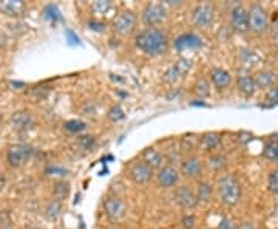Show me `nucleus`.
Returning <instances> with one entry per match:
<instances>
[{
    "label": "nucleus",
    "mask_w": 278,
    "mask_h": 229,
    "mask_svg": "<svg viewBox=\"0 0 278 229\" xmlns=\"http://www.w3.org/2000/svg\"><path fill=\"white\" fill-rule=\"evenodd\" d=\"M136 47L147 56H161L167 51V34L159 28H145L135 37Z\"/></svg>",
    "instance_id": "1"
},
{
    "label": "nucleus",
    "mask_w": 278,
    "mask_h": 229,
    "mask_svg": "<svg viewBox=\"0 0 278 229\" xmlns=\"http://www.w3.org/2000/svg\"><path fill=\"white\" fill-rule=\"evenodd\" d=\"M217 192L221 203L232 207L235 204H238L241 198V186L232 174H226V175H221L217 181Z\"/></svg>",
    "instance_id": "2"
},
{
    "label": "nucleus",
    "mask_w": 278,
    "mask_h": 229,
    "mask_svg": "<svg viewBox=\"0 0 278 229\" xmlns=\"http://www.w3.org/2000/svg\"><path fill=\"white\" fill-rule=\"evenodd\" d=\"M247 13H249V30L253 31L255 34L266 33L267 28H269V20H267L266 10L258 4H253V5H250Z\"/></svg>",
    "instance_id": "3"
},
{
    "label": "nucleus",
    "mask_w": 278,
    "mask_h": 229,
    "mask_svg": "<svg viewBox=\"0 0 278 229\" xmlns=\"http://www.w3.org/2000/svg\"><path fill=\"white\" fill-rule=\"evenodd\" d=\"M167 17V10L164 4H148L142 10V22L147 25V28H156V25L162 24Z\"/></svg>",
    "instance_id": "4"
},
{
    "label": "nucleus",
    "mask_w": 278,
    "mask_h": 229,
    "mask_svg": "<svg viewBox=\"0 0 278 229\" xmlns=\"http://www.w3.org/2000/svg\"><path fill=\"white\" fill-rule=\"evenodd\" d=\"M215 20V10L209 4H200L190 13V22L197 28H207Z\"/></svg>",
    "instance_id": "5"
},
{
    "label": "nucleus",
    "mask_w": 278,
    "mask_h": 229,
    "mask_svg": "<svg viewBox=\"0 0 278 229\" xmlns=\"http://www.w3.org/2000/svg\"><path fill=\"white\" fill-rule=\"evenodd\" d=\"M138 17L132 11H122L113 19V31L119 36H128L132 34L136 28Z\"/></svg>",
    "instance_id": "6"
},
{
    "label": "nucleus",
    "mask_w": 278,
    "mask_h": 229,
    "mask_svg": "<svg viewBox=\"0 0 278 229\" xmlns=\"http://www.w3.org/2000/svg\"><path fill=\"white\" fill-rule=\"evenodd\" d=\"M104 212L110 221H121L127 214V206L119 197H109L104 201Z\"/></svg>",
    "instance_id": "7"
},
{
    "label": "nucleus",
    "mask_w": 278,
    "mask_h": 229,
    "mask_svg": "<svg viewBox=\"0 0 278 229\" xmlns=\"http://www.w3.org/2000/svg\"><path fill=\"white\" fill-rule=\"evenodd\" d=\"M33 155V147L28 144H16V145H11L8 149V154H7V160L11 166L17 168V166H22L25 164Z\"/></svg>",
    "instance_id": "8"
},
{
    "label": "nucleus",
    "mask_w": 278,
    "mask_h": 229,
    "mask_svg": "<svg viewBox=\"0 0 278 229\" xmlns=\"http://www.w3.org/2000/svg\"><path fill=\"white\" fill-rule=\"evenodd\" d=\"M128 177L136 184H147L153 177V169L142 161H136L128 168Z\"/></svg>",
    "instance_id": "9"
},
{
    "label": "nucleus",
    "mask_w": 278,
    "mask_h": 229,
    "mask_svg": "<svg viewBox=\"0 0 278 229\" xmlns=\"http://www.w3.org/2000/svg\"><path fill=\"white\" fill-rule=\"evenodd\" d=\"M230 27L237 33L249 31V13L244 7L237 5L230 11Z\"/></svg>",
    "instance_id": "10"
},
{
    "label": "nucleus",
    "mask_w": 278,
    "mask_h": 229,
    "mask_svg": "<svg viewBox=\"0 0 278 229\" xmlns=\"http://www.w3.org/2000/svg\"><path fill=\"white\" fill-rule=\"evenodd\" d=\"M175 48L179 53L195 51V50L203 48V40L200 36H197L194 33H186V34H181L179 37L175 39Z\"/></svg>",
    "instance_id": "11"
},
{
    "label": "nucleus",
    "mask_w": 278,
    "mask_h": 229,
    "mask_svg": "<svg viewBox=\"0 0 278 229\" xmlns=\"http://www.w3.org/2000/svg\"><path fill=\"white\" fill-rule=\"evenodd\" d=\"M175 200L176 203L182 207V209L189 211V209H195L198 206V200L195 192L187 186H179L176 192H175Z\"/></svg>",
    "instance_id": "12"
},
{
    "label": "nucleus",
    "mask_w": 278,
    "mask_h": 229,
    "mask_svg": "<svg viewBox=\"0 0 278 229\" xmlns=\"http://www.w3.org/2000/svg\"><path fill=\"white\" fill-rule=\"evenodd\" d=\"M156 180H158V184L164 189H168V187H173L178 180H179V172L173 168L172 164L168 166H164V168L159 169L158 175H156Z\"/></svg>",
    "instance_id": "13"
},
{
    "label": "nucleus",
    "mask_w": 278,
    "mask_h": 229,
    "mask_svg": "<svg viewBox=\"0 0 278 229\" xmlns=\"http://www.w3.org/2000/svg\"><path fill=\"white\" fill-rule=\"evenodd\" d=\"M203 172V163L197 157H189L181 163V174L186 178H198Z\"/></svg>",
    "instance_id": "14"
},
{
    "label": "nucleus",
    "mask_w": 278,
    "mask_h": 229,
    "mask_svg": "<svg viewBox=\"0 0 278 229\" xmlns=\"http://www.w3.org/2000/svg\"><path fill=\"white\" fill-rule=\"evenodd\" d=\"M27 10V5L22 0H4L0 2V13L7 17H20Z\"/></svg>",
    "instance_id": "15"
},
{
    "label": "nucleus",
    "mask_w": 278,
    "mask_h": 229,
    "mask_svg": "<svg viewBox=\"0 0 278 229\" xmlns=\"http://www.w3.org/2000/svg\"><path fill=\"white\" fill-rule=\"evenodd\" d=\"M209 76H210V82L213 84V87L218 89V90H224V89H227L230 86L232 76L224 68H218V67L217 68H212L210 73H209Z\"/></svg>",
    "instance_id": "16"
},
{
    "label": "nucleus",
    "mask_w": 278,
    "mask_h": 229,
    "mask_svg": "<svg viewBox=\"0 0 278 229\" xmlns=\"http://www.w3.org/2000/svg\"><path fill=\"white\" fill-rule=\"evenodd\" d=\"M33 124H34V119H33L31 113L27 112V110L16 112V113L11 116V126H13L16 130L25 132V130H28V129L33 127Z\"/></svg>",
    "instance_id": "17"
},
{
    "label": "nucleus",
    "mask_w": 278,
    "mask_h": 229,
    "mask_svg": "<svg viewBox=\"0 0 278 229\" xmlns=\"http://www.w3.org/2000/svg\"><path fill=\"white\" fill-rule=\"evenodd\" d=\"M253 82H255V87L256 90H266V89H272L273 84H275V73L273 71H269V70H264V71H258L253 78Z\"/></svg>",
    "instance_id": "18"
},
{
    "label": "nucleus",
    "mask_w": 278,
    "mask_h": 229,
    "mask_svg": "<svg viewBox=\"0 0 278 229\" xmlns=\"http://www.w3.org/2000/svg\"><path fill=\"white\" fill-rule=\"evenodd\" d=\"M142 163H145L148 168L155 169H161L162 168V155L153 149V147H148L142 152Z\"/></svg>",
    "instance_id": "19"
},
{
    "label": "nucleus",
    "mask_w": 278,
    "mask_h": 229,
    "mask_svg": "<svg viewBox=\"0 0 278 229\" xmlns=\"http://www.w3.org/2000/svg\"><path fill=\"white\" fill-rule=\"evenodd\" d=\"M237 89L238 92L246 96V98H250L253 96V93L256 92V87H255V82H253V78L244 74V76H240L237 79Z\"/></svg>",
    "instance_id": "20"
},
{
    "label": "nucleus",
    "mask_w": 278,
    "mask_h": 229,
    "mask_svg": "<svg viewBox=\"0 0 278 229\" xmlns=\"http://www.w3.org/2000/svg\"><path fill=\"white\" fill-rule=\"evenodd\" d=\"M220 135L215 133V132H207L204 133L201 138H200V144H201V147L206 149V150H213V149H217L218 145H220Z\"/></svg>",
    "instance_id": "21"
},
{
    "label": "nucleus",
    "mask_w": 278,
    "mask_h": 229,
    "mask_svg": "<svg viewBox=\"0 0 278 229\" xmlns=\"http://www.w3.org/2000/svg\"><path fill=\"white\" fill-rule=\"evenodd\" d=\"M60 212H62V201H57V200H51L47 206H45V218L48 221H56L59 217H60Z\"/></svg>",
    "instance_id": "22"
},
{
    "label": "nucleus",
    "mask_w": 278,
    "mask_h": 229,
    "mask_svg": "<svg viewBox=\"0 0 278 229\" xmlns=\"http://www.w3.org/2000/svg\"><path fill=\"white\" fill-rule=\"evenodd\" d=\"M212 194H213V189H212V186H210L209 183H206V181L198 183V186H197V192H195L198 203H200V201H203V203L210 201Z\"/></svg>",
    "instance_id": "23"
},
{
    "label": "nucleus",
    "mask_w": 278,
    "mask_h": 229,
    "mask_svg": "<svg viewBox=\"0 0 278 229\" xmlns=\"http://www.w3.org/2000/svg\"><path fill=\"white\" fill-rule=\"evenodd\" d=\"M263 157L270 161H278V139H269L264 144Z\"/></svg>",
    "instance_id": "24"
},
{
    "label": "nucleus",
    "mask_w": 278,
    "mask_h": 229,
    "mask_svg": "<svg viewBox=\"0 0 278 229\" xmlns=\"http://www.w3.org/2000/svg\"><path fill=\"white\" fill-rule=\"evenodd\" d=\"M70 194V184L65 183V181H59L54 184V191H53V195H54V200L57 201H62L65 200Z\"/></svg>",
    "instance_id": "25"
},
{
    "label": "nucleus",
    "mask_w": 278,
    "mask_h": 229,
    "mask_svg": "<svg viewBox=\"0 0 278 229\" xmlns=\"http://www.w3.org/2000/svg\"><path fill=\"white\" fill-rule=\"evenodd\" d=\"M194 92L198 98L204 99L210 95V84H209V81L201 78L195 82V86H194Z\"/></svg>",
    "instance_id": "26"
},
{
    "label": "nucleus",
    "mask_w": 278,
    "mask_h": 229,
    "mask_svg": "<svg viewBox=\"0 0 278 229\" xmlns=\"http://www.w3.org/2000/svg\"><path fill=\"white\" fill-rule=\"evenodd\" d=\"M207 166H209V169L213 171V172H218L221 169H224V166H226V158L220 154H215V155H210L209 160H207Z\"/></svg>",
    "instance_id": "27"
},
{
    "label": "nucleus",
    "mask_w": 278,
    "mask_h": 229,
    "mask_svg": "<svg viewBox=\"0 0 278 229\" xmlns=\"http://www.w3.org/2000/svg\"><path fill=\"white\" fill-rule=\"evenodd\" d=\"M182 78V74L178 71V68L175 65H170L164 74H162V81L165 82V84H176V82Z\"/></svg>",
    "instance_id": "28"
},
{
    "label": "nucleus",
    "mask_w": 278,
    "mask_h": 229,
    "mask_svg": "<svg viewBox=\"0 0 278 229\" xmlns=\"http://www.w3.org/2000/svg\"><path fill=\"white\" fill-rule=\"evenodd\" d=\"M63 129L70 133H80L87 129V124H85L83 121H79V119H70L63 124Z\"/></svg>",
    "instance_id": "29"
},
{
    "label": "nucleus",
    "mask_w": 278,
    "mask_h": 229,
    "mask_svg": "<svg viewBox=\"0 0 278 229\" xmlns=\"http://www.w3.org/2000/svg\"><path fill=\"white\" fill-rule=\"evenodd\" d=\"M240 59H241L243 64L247 65V67H253V65H256V62H258V56H256V53L252 51V50H241L240 51Z\"/></svg>",
    "instance_id": "30"
},
{
    "label": "nucleus",
    "mask_w": 278,
    "mask_h": 229,
    "mask_svg": "<svg viewBox=\"0 0 278 229\" xmlns=\"http://www.w3.org/2000/svg\"><path fill=\"white\" fill-rule=\"evenodd\" d=\"M91 11L96 14V16H102V14H107L109 10L112 8V4L109 0H96V2L91 4Z\"/></svg>",
    "instance_id": "31"
},
{
    "label": "nucleus",
    "mask_w": 278,
    "mask_h": 229,
    "mask_svg": "<svg viewBox=\"0 0 278 229\" xmlns=\"http://www.w3.org/2000/svg\"><path fill=\"white\" fill-rule=\"evenodd\" d=\"M176 68H178V71L182 74V78L192 70V67H194V62H192L189 57H181V59H178L175 64H173Z\"/></svg>",
    "instance_id": "32"
},
{
    "label": "nucleus",
    "mask_w": 278,
    "mask_h": 229,
    "mask_svg": "<svg viewBox=\"0 0 278 229\" xmlns=\"http://www.w3.org/2000/svg\"><path fill=\"white\" fill-rule=\"evenodd\" d=\"M96 144V139L95 136H80L77 139V145L82 149V150H91Z\"/></svg>",
    "instance_id": "33"
},
{
    "label": "nucleus",
    "mask_w": 278,
    "mask_h": 229,
    "mask_svg": "<svg viewBox=\"0 0 278 229\" xmlns=\"http://www.w3.org/2000/svg\"><path fill=\"white\" fill-rule=\"evenodd\" d=\"M44 13H45V17H47V19H50L53 24L62 19V16H60L59 10H57L54 5H48V7L45 8V11H44Z\"/></svg>",
    "instance_id": "34"
},
{
    "label": "nucleus",
    "mask_w": 278,
    "mask_h": 229,
    "mask_svg": "<svg viewBox=\"0 0 278 229\" xmlns=\"http://www.w3.org/2000/svg\"><path fill=\"white\" fill-rule=\"evenodd\" d=\"M109 118H110L112 121L118 122V121H121V119L125 118V113H124V110H122L121 106H115V107H112V109L109 110Z\"/></svg>",
    "instance_id": "35"
},
{
    "label": "nucleus",
    "mask_w": 278,
    "mask_h": 229,
    "mask_svg": "<svg viewBox=\"0 0 278 229\" xmlns=\"http://www.w3.org/2000/svg\"><path fill=\"white\" fill-rule=\"evenodd\" d=\"M267 186H269V189H270L273 194L278 195V169L273 171V172H270L269 180H267Z\"/></svg>",
    "instance_id": "36"
},
{
    "label": "nucleus",
    "mask_w": 278,
    "mask_h": 229,
    "mask_svg": "<svg viewBox=\"0 0 278 229\" xmlns=\"http://www.w3.org/2000/svg\"><path fill=\"white\" fill-rule=\"evenodd\" d=\"M266 101L270 104V106H278V87H272V89L267 92Z\"/></svg>",
    "instance_id": "37"
},
{
    "label": "nucleus",
    "mask_w": 278,
    "mask_h": 229,
    "mask_svg": "<svg viewBox=\"0 0 278 229\" xmlns=\"http://www.w3.org/2000/svg\"><path fill=\"white\" fill-rule=\"evenodd\" d=\"M181 224L184 229H194L195 226V217L194 215H184L181 220Z\"/></svg>",
    "instance_id": "38"
},
{
    "label": "nucleus",
    "mask_w": 278,
    "mask_h": 229,
    "mask_svg": "<svg viewBox=\"0 0 278 229\" xmlns=\"http://www.w3.org/2000/svg\"><path fill=\"white\" fill-rule=\"evenodd\" d=\"M88 28L90 30H95V31H104V28H105V25H104V22H99V20H90L88 22Z\"/></svg>",
    "instance_id": "39"
},
{
    "label": "nucleus",
    "mask_w": 278,
    "mask_h": 229,
    "mask_svg": "<svg viewBox=\"0 0 278 229\" xmlns=\"http://www.w3.org/2000/svg\"><path fill=\"white\" fill-rule=\"evenodd\" d=\"M47 174H53L54 177H65L67 175V171L65 169H59V168H48L47 169Z\"/></svg>",
    "instance_id": "40"
},
{
    "label": "nucleus",
    "mask_w": 278,
    "mask_h": 229,
    "mask_svg": "<svg viewBox=\"0 0 278 229\" xmlns=\"http://www.w3.org/2000/svg\"><path fill=\"white\" fill-rule=\"evenodd\" d=\"M217 229H235V226H233V223H232L229 218H223V220L220 221V224H218Z\"/></svg>",
    "instance_id": "41"
},
{
    "label": "nucleus",
    "mask_w": 278,
    "mask_h": 229,
    "mask_svg": "<svg viewBox=\"0 0 278 229\" xmlns=\"http://www.w3.org/2000/svg\"><path fill=\"white\" fill-rule=\"evenodd\" d=\"M65 34L70 37V39H68V42H70V44H73V45H74V44H79V37H77L71 30H67V33H65Z\"/></svg>",
    "instance_id": "42"
},
{
    "label": "nucleus",
    "mask_w": 278,
    "mask_h": 229,
    "mask_svg": "<svg viewBox=\"0 0 278 229\" xmlns=\"http://www.w3.org/2000/svg\"><path fill=\"white\" fill-rule=\"evenodd\" d=\"M235 229H256L255 224L249 223V221H244V223H240L238 226H235Z\"/></svg>",
    "instance_id": "43"
},
{
    "label": "nucleus",
    "mask_w": 278,
    "mask_h": 229,
    "mask_svg": "<svg viewBox=\"0 0 278 229\" xmlns=\"http://www.w3.org/2000/svg\"><path fill=\"white\" fill-rule=\"evenodd\" d=\"M5 184H7V178L2 175V174H0V191H2L4 189V187H5Z\"/></svg>",
    "instance_id": "44"
},
{
    "label": "nucleus",
    "mask_w": 278,
    "mask_h": 229,
    "mask_svg": "<svg viewBox=\"0 0 278 229\" xmlns=\"http://www.w3.org/2000/svg\"><path fill=\"white\" fill-rule=\"evenodd\" d=\"M164 5H170V7H179L181 2H175V0H167Z\"/></svg>",
    "instance_id": "45"
},
{
    "label": "nucleus",
    "mask_w": 278,
    "mask_h": 229,
    "mask_svg": "<svg viewBox=\"0 0 278 229\" xmlns=\"http://www.w3.org/2000/svg\"><path fill=\"white\" fill-rule=\"evenodd\" d=\"M11 86H14V87H25V84H24V82H11Z\"/></svg>",
    "instance_id": "46"
}]
</instances>
